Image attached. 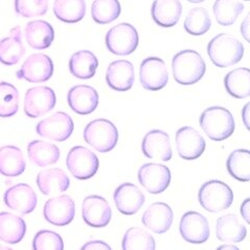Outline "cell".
I'll return each instance as SVG.
<instances>
[{"label":"cell","mask_w":250,"mask_h":250,"mask_svg":"<svg viewBox=\"0 0 250 250\" xmlns=\"http://www.w3.org/2000/svg\"><path fill=\"white\" fill-rule=\"evenodd\" d=\"M142 222L147 229L162 234L171 228L173 222V210L165 202L152 203L144 212Z\"/></svg>","instance_id":"7402d4cb"},{"label":"cell","mask_w":250,"mask_h":250,"mask_svg":"<svg viewBox=\"0 0 250 250\" xmlns=\"http://www.w3.org/2000/svg\"><path fill=\"white\" fill-rule=\"evenodd\" d=\"M105 44L107 49L116 56H128L138 47V31L129 23H120L107 31Z\"/></svg>","instance_id":"8992f818"},{"label":"cell","mask_w":250,"mask_h":250,"mask_svg":"<svg viewBox=\"0 0 250 250\" xmlns=\"http://www.w3.org/2000/svg\"><path fill=\"white\" fill-rule=\"evenodd\" d=\"M3 200L7 208L22 215L33 212L38 203L37 194L26 184H18L6 190Z\"/></svg>","instance_id":"e0dca14e"},{"label":"cell","mask_w":250,"mask_h":250,"mask_svg":"<svg viewBox=\"0 0 250 250\" xmlns=\"http://www.w3.org/2000/svg\"><path fill=\"white\" fill-rule=\"evenodd\" d=\"M114 201L120 213L130 216L138 213L143 207L145 196L136 185L124 183L115 190Z\"/></svg>","instance_id":"ac0fdd59"},{"label":"cell","mask_w":250,"mask_h":250,"mask_svg":"<svg viewBox=\"0 0 250 250\" xmlns=\"http://www.w3.org/2000/svg\"><path fill=\"white\" fill-rule=\"evenodd\" d=\"M48 10V0H15V11L23 18L43 16Z\"/></svg>","instance_id":"ab89813d"},{"label":"cell","mask_w":250,"mask_h":250,"mask_svg":"<svg viewBox=\"0 0 250 250\" xmlns=\"http://www.w3.org/2000/svg\"><path fill=\"white\" fill-rule=\"evenodd\" d=\"M168 70L162 59L150 57L145 59L140 66V82L142 87L149 91H159L168 83Z\"/></svg>","instance_id":"9c48e42d"},{"label":"cell","mask_w":250,"mask_h":250,"mask_svg":"<svg viewBox=\"0 0 250 250\" xmlns=\"http://www.w3.org/2000/svg\"><path fill=\"white\" fill-rule=\"evenodd\" d=\"M105 78L111 89L118 92L128 91L135 82L134 65L125 60L115 61L107 67Z\"/></svg>","instance_id":"44dd1931"},{"label":"cell","mask_w":250,"mask_h":250,"mask_svg":"<svg viewBox=\"0 0 250 250\" xmlns=\"http://www.w3.org/2000/svg\"><path fill=\"white\" fill-rule=\"evenodd\" d=\"M249 106H250V104H247L244 106L243 111H242V117H243V122H244L247 129H249Z\"/></svg>","instance_id":"f6af8a7d"},{"label":"cell","mask_w":250,"mask_h":250,"mask_svg":"<svg viewBox=\"0 0 250 250\" xmlns=\"http://www.w3.org/2000/svg\"><path fill=\"white\" fill-rule=\"evenodd\" d=\"M217 250H240L237 246L233 245H222L220 247H218Z\"/></svg>","instance_id":"bcb514c9"},{"label":"cell","mask_w":250,"mask_h":250,"mask_svg":"<svg viewBox=\"0 0 250 250\" xmlns=\"http://www.w3.org/2000/svg\"><path fill=\"white\" fill-rule=\"evenodd\" d=\"M19 109V92L12 83H0V117L9 118Z\"/></svg>","instance_id":"f35d334b"},{"label":"cell","mask_w":250,"mask_h":250,"mask_svg":"<svg viewBox=\"0 0 250 250\" xmlns=\"http://www.w3.org/2000/svg\"><path fill=\"white\" fill-rule=\"evenodd\" d=\"M241 31H242V35L245 38V40L248 42L249 41V14L246 16V18L244 19V21L242 22V25H241Z\"/></svg>","instance_id":"ee69618b"},{"label":"cell","mask_w":250,"mask_h":250,"mask_svg":"<svg viewBox=\"0 0 250 250\" xmlns=\"http://www.w3.org/2000/svg\"><path fill=\"white\" fill-rule=\"evenodd\" d=\"M138 178L140 184L150 194H160L169 187L171 172L168 167L161 164H144L139 169Z\"/></svg>","instance_id":"4fadbf2b"},{"label":"cell","mask_w":250,"mask_h":250,"mask_svg":"<svg viewBox=\"0 0 250 250\" xmlns=\"http://www.w3.org/2000/svg\"><path fill=\"white\" fill-rule=\"evenodd\" d=\"M53 74V62L44 53H35L23 62L19 71L16 73L19 80L29 83H44L50 80Z\"/></svg>","instance_id":"8fae6325"},{"label":"cell","mask_w":250,"mask_h":250,"mask_svg":"<svg viewBox=\"0 0 250 250\" xmlns=\"http://www.w3.org/2000/svg\"><path fill=\"white\" fill-rule=\"evenodd\" d=\"M208 54L217 67H230L243 58L244 46L234 37L228 34H220L208 43Z\"/></svg>","instance_id":"7a4b0ae2"},{"label":"cell","mask_w":250,"mask_h":250,"mask_svg":"<svg viewBox=\"0 0 250 250\" xmlns=\"http://www.w3.org/2000/svg\"><path fill=\"white\" fill-rule=\"evenodd\" d=\"M81 250H112L111 246L106 244L104 241H90L87 242Z\"/></svg>","instance_id":"b9f144b4"},{"label":"cell","mask_w":250,"mask_h":250,"mask_svg":"<svg viewBox=\"0 0 250 250\" xmlns=\"http://www.w3.org/2000/svg\"><path fill=\"white\" fill-rule=\"evenodd\" d=\"M118 129L106 119H96L90 122L83 130L85 143L99 152H109L118 143Z\"/></svg>","instance_id":"277c9868"},{"label":"cell","mask_w":250,"mask_h":250,"mask_svg":"<svg viewBox=\"0 0 250 250\" xmlns=\"http://www.w3.org/2000/svg\"><path fill=\"white\" fill-rule=\"evenodd\" d=\"M189 2H192V3H200V2H203L205 0H188Z\"/></svg>","instance_id":"7dc6e473"},{"label":"cell","mask_w":250,"mask_h":250,"mask_svg":"<svg viewBox=\"0 0 250 250\" xmlns=\"http://www.w3.org/2000/svg\"><path fill=\"white\" fill-rule=\"evenodd\" d=\"M28 158L38 167H46L56 164L60 159V149L57 145L44 141H31L27 146Z\"/></svg>","instance_id":"f546056e"},{"label":"cell","mask_w":250,"mask_h":250,"mask_svg":"<svg viewBox=\"0 0 250 250\" xmlns=\"http://www.w3.org/2000/svg\"><path fill=\"white\" fill-rule=\"evenodd\" d=\"M142 151L148 159L162 162L170 161L172 149L169 135L159 129L148 131L143 139Z\"/></svg>","instance_id":"d6986e66"},{"label":"cell","mask_w":250,"mask_h":250,"mask_svg":"<svg viewBox=\"0 0 250 250\" xmlns=\"http://www.w3.org/2000/svg\"><path fill=\"white\" fill-rule=\"evenodd\" d=\"M20 26L10 31V36L0 40V62L6 66L16 65L24 56L25 48L22 43Z\"/></svg>","instance_id":"d4e9b609"},{"label":"cell","mask_w":250,"mask_h":250,"mask_svg":"<svg viewBox=\"0 0 250 250\" xmlns=\"http://www.w3.org/2000/svg\"><path fill=\"white\" fill-rule=\"evenodd\" d=\"M53 13L65 23L80 22L85 15V2L84 0H54Z\"/></svg>","instance_id":"d6a6232c"},{"label":"cell","mask_w":250,"mask_h":250,"mask_svg":"<svg viewBox=\"0 0 250 250\" xmlns=\"http://www.w3.org/2000/svg\"><path fill=\"white\" fill-rule=\"evenodd\" d=\"M199 123L206 135L217 142L229 138L234 130V120L231 113L222 106L207 108L201 114Z\"/></svg>","instance_id":"3957f363"},{"label":"cell","mask_w":250,"mask_h":250,"mask_svg":"<svg viewBox=\"0 0 250 250\" xmlns=\"http://www.w3.org/2000/svg\"><path fill=\"white\" fill-rule=\"evenodd\" d=\"M198 200L200 206L208 212L219 213L231 206L233 193L223 182L209 181L200 187Z\"/></svg>","instance_id":"5b68a950"},{"label":"cell","mask_w":250,"mask_h":250,"mask_svg":"<svg viewBox=\"0 0 250 250\" xmlns=\"http://www.w3.org/2000/svg\"><path fill=\"white\" fill-rule=\"evenodd\" d=\"M66 165L71 174L81 181L92 178L97 173L99 160L97 155L83 146H75L69 151Z\"/></svg>","instance_id":"52a82bcc"},{"label":"cell","mask_w":250,"mask_h":250,"mask_svg":"<svg viewBox=\"0 0 250 250\" xmlns=\"http://www.w3.org/2000/svg\"><path fill=\"white\" fill-rule=\"evenodd\" d=\"M56 93L49 87L40 85L27 90L24 98V113L29 118L41 117L56 106Z\"/></svg>","instance_id":"30bf717a"},{"label":"cell","mask_w":250,"mask_h":250,"mask_svg":"<svg viewBox=\"0 0 250 250\" xmlns=\"http://www.w3.org/2000/svg\"><path fill=\"white\" fill-rule=\"evenodd\" d=\"M120 13L118 0H94L91 6L92 18L98 24H108L118 18Z\"/></svg>","instance_id":"d590c367"},{"label":"cell","mask_w":250,"mask_h":250,"mask_svg":"<svg viewBox=\"0 0 250 250\" xmlns=\"http://www.w3.org/2000/svg\"><path fill=\"white\" fill-rule=\"evenodd\" d=\"M26 42L34 49H46L54 40V30L48 22L35 20L28 22L25 27Z\"/></svg>","instance_id":"4316f807"},{"label":"cell","mask_w":250,"mask_h":250,"mask_svg":"<svg viewBox=\"0 0 250 250\" xmlns=\"http://www.w3.org/2000/svg\"><path fill=\"white\" fill-rule=\"evenodd\" d=\"M183 6L179 0H154L151 7L152 19L162 27H172L179 21Z\"/></svg>","instance_id":"cb8c5ba5"},{"label":"cell","mask_w":250,"mask_h":250,"mask_svg":"<svg viewBox=\"0 0 250 250\" xmlns=\"http://www.w3.org/2000/svg\"><path fill=\"white\" fill-rule=\"evenodd\" d=\"M98 60L90 50H80L70 59L69 70L80 80H89L96 73Z\"/></svg>","instance_id":"4dcf8cb0"},{"label":"cell","mask_w":250,"mask_h":250,"mask_svg":"<svg viewBox=\"0 0 250 250\" xmlns=\"http://www.w3.org/2000/svg\"><path fill=\"white\" fill-rule=\"evenodd\" d=\"M224 85L230 96L243 99L250 95V71L248 68H238L229 72L224 78Z\"/></svg>","instance_id":"1f68e13d"},{"label":"cell","mask_w":250,"mask_h":250,"mask_svg":"<svg viewBox=\"0 0 250 250\" xmlns=\"http://www.w3.org/2000/svg\"><path fill=\"white\" fill-rule=\"evenodd\" d=\"M34 250H64V242L59 233L51 230H40L33 241Z\"/></svg>","instance_id":"60d3db41"},{"label":"cell","mask_w":250,"mask_h":250,"mask_svg":"<svg viewBox=\"0 0 250 250\" xmlns=\"http://www.w3.org/2000/svg\"><path fill=\"white\" fill-rule=\"evenodd\" d=\"M206 62L200 54L191 49L176 53L172 59V72L176 83L189 85L198 83L206 73Z\"/></svg>","instance_id":"6da1fadb"},{"label":"cell","mask_w":250,"mask_h":250,"mask_svg":"<svg viewBox=\"0 0 250 250\" xmlns=\"http://www.w3.org/2000/svg\"><path fill=\"white\" fill-rule=\"evenodd\" d=\"M244 1H249V0H244Z\"/></svg>","instance_id":"681fc988"},{"label":"cell","mask_w":250,"mask_h":250,"mask_svg":"<svg viewBox=\"0 0 250 250\" xmlns=\"http://www.w3.org/2000/svg\"><path fill=\"white\" fill-rule=\"evenodd\" d=\"M37 185L42 194L51 195L67 191L70 186V179L62 169H46L38 174Z\"/></svg>","instance_id":"484cf974"},{"label":"cell","mask_w":250,"mask_h":250,"mask_svg":"<svg viewBox=\"0 0 250 250\" xmlns=\"http://www.w3.org/2000/svg\"><path fill=\"white\" fill-rule=\"evenodd\" d=\"M123 250H155V241L150 233L140 228H131L125 232Z\"/></svg>","instance_id":"8d00e7d4"},{"label":"cell","mask_w":250,"mask_h":250,"mask_svg":"<svg viewBox=\"0 0 250 250\" xmlns=\"http://www.w3.org/2000/svg\"><path fill=\"white\" fill-rule=\"evenodd\" d=\"M177 152L184 160H196L206 149V141L199 132L191 127L179 128L175 136Z\"/></svg>","instance_id":"9a60e30c"},{"label":"cell","mask_w":250,"mask_h":250,"mask_svg":"<svg viewBox=\"0 0 250 250\" xmlns=\"http://www.w3.org/2000/svg\"><path fill=\"white\" fill-rule=\"evenodd\" d=\"M83 219L92 228H104L112 219V208L104 197L91 195L83 202Z\"/></svg>","instance_id":"2e32d148"},{"label":"cell","mask_w":250,"mask_h":250,"mask_svg":"<svg viewBox=\"0 0 250 250\" xmlns=\"http://www.w3.org/2000/svg\"><path fill=\"white\" fill-rule=\"evenodd\" d=\"M246 226L241 222L237 215L228 214L217 220L216 236L222 242L239 243L246 238Z\"/></svg>","instance_id":"603a6c76"},{"label":"cell","mask_w":250,"mask_h":250,"mask_svg":"<svg viewBox=\"0 0 250 250\" xmlns=\"http://www.w3.org/2000/svg\"><path fill=\"white\" fill-rule=\"evenodd\" d=\"M212 25L208 11L203 7H195L187 15L184 27L188 34L192 36L205 35Z\"/></svg>","instance_id":"74e56055"},{"label":"cell","mask_w":250,"mask_h":250,"mask_svg":"<svg viewBox=\"0 0 250 250\" xmlns=\"http://www.w3.org/2000/svg\"><path fill=\"white\" fill-rule=\"evenodd\" d=\"M179 231L183 239L192 244L205 243L210 234L208 219L198 212H188L182 217Z\"/></svg>","instance_id":"5bb4252c"},{"label":"cell","mask_w":250,"mask_h":250,"mask_svg":"<svg viewBox=\"0 0 250 250\" xmlns=\"http://www.w3.org/2000/svg\"><path fill=\"white\" fill-rule=\"evenodd\" d=\"M26 168L22 151L16 146H3L0 148V173L6 177L21 175Z\"/></svg>","instance_id":"83f0119b"},{"label":"cell","mask_w":250,"mask_h":250,"mask_svg":"<svg viewBox=\"0 0 250 250\" xmlns=\"http://www.w3.org/2000/svg\"><path fill=\"white\" fill-rule=\"evenodd\" d=\"M26 224L21 217L7 212L0 213V240L9 244H17L24 238Z\"/></svg>","instance_id":"f1b7e54d"},{"label":"cell","mask_w":250,"mask_h":250,"mask_svg":"<svg viewBox=\"0 0 250 250\" xmlns=\"http://www.w3.org/2000/svg\"><path fill=\"white\" fill-rule=\"evenodd\" d=\"M229 173L239 182L247 183L250 179V152L247 149L233 150L226 162Z\"/></svg>","instance_id":"836d02e7"},{"label":"cell","mask_w":250,"mask_h":250,"mask_svg":"<svg viewBox=\"0 0 250 250\" xmlns=\"http://www.w3.org/2000/svg\"><path fill=\"white\" fill-rule=\"evenodd\" d=\"M249 208H250V199L246 198L241 206V214L247 223H249Z\"/></svg>","instance_id":"7bdbcfd3"},{"label":"cell","mask_w":250,"mask_h":250,"mask_svg":"<svg viewBox=\"0 0 250 250\" xmlns=\"http://www.w3.org/2000/svg\"><path fill=\"white\" fill-rule=\"evenodd\" d=\"M0 250H13V249H11V248H9V247H5V246H2L1 244H0Z\"/></svg>","instance_id":"c3c4849f"},{"label":"cell","mask_w":250,"mask_h":250,"mask_svg":"<svg viewBox=\"0 0 250 250\" xmlns=\"http://www.w3.org/2000/svg\"><path fill=\"white\" fill-rule=\"evenodd\" d=\"M243 11L244 5L237 0H216L213 6L215 18L222 26L232 25Z\"/></svg>","instance_id":"e575fe53"},{"label":"cell","mask_w":250,"mask_h":250,"mask_svg":"<svg viewBox=\"0 0 250 250\" xmlns=\"http://www.w3.org/2000/svg\"><path fill=\"white\" fill-rule=\"evenodd\" d=\"M67 99L72 111L80 115L93 113L99 104L97 91L87 84H78L70 89Z\"/></svg>","instance_id":"ffe728a7"},{"label":"cell","mask_w":250,"mask_h":250,"mask_svg":"<svg viewBox=\"0 0 250 250\" xmlns=\"http://www.w3.org/2000/svg\"><path fill=\"white\" fill-rule=\"evenodd\" d=\"M43 214L46 221L52 225H68L72 222L75 216L74 200L69 195H60L50 198L45 203Z\"/></svg>","instance_id":"7c38bea8"},{"label":"cell","mask_w":250,"mask_h":250,"mask_svg":"<svg viewBox=\"0 0 250 250\" xmlns=\"http://www.w3.org/2000/svg\"><path fill=\"white\" fill-rule=\"evenodd\" d=\"M36 130L40 137L62 142L72 135L74 123L68 114L58 112L39 122Z\"/></svg>","instance_id":"ba28073f"}]
</instances>
